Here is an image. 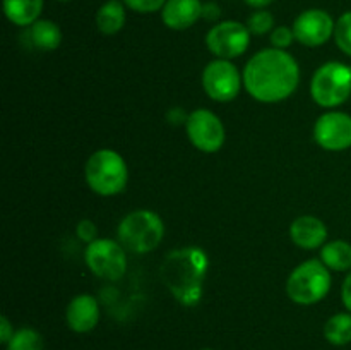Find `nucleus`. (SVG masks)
I'll use <instances>...</instances> for the list:
<instances>
[{
  "mask_svg": "<svg viewBox=\"0 0 351 350\" xmlns=\"http://www.w3.org/2000/svg\"><path fill=\"white\" fill-rule=\"evenodd\" d=\"M243 88L261 103H280L290 98L300 82V67L291 54L264 48L250 57L243 69Z\"/></svg>",
  "mask_w": 351,
  "mask_h": 350,
  "instance_id": "1",
  "label": "nucleus"
},
{
  "mask_svg": "<svg viewBox=\"0 0 351 350\" xmlns=\"http://www.w3.org/2000/svg\"><path fill=\"white\" fill-rule=\"evenodd\" d=\"M209 257L201 247L187 246L173 249L161 263V280L170 294L185 307H194L204 294Z\"/></svg>",
  "mask_w": 351,
  "mask_h": 350,
  "instance_id": "2",
  "label": "nucleus"
},
{
  "mask_svg": "<svg viewBox=\"0 0 351 350\" xmlns=\"http://www.w3.org/2000/svg\"><path fill=\"white\" fill-rule=\"evenodd\" d=\"M84 178L93 192L108 198L125 191L129 168L119 151L103 148L88 158L84 165Z\"/></svg>",
  "mask_w": 351,
  "mask_h": 350,
  "instance_id": "3",
  "label": "nucleus"
},
{
  "mask_svg": "<svg viewBox=\"0 0 351 350\" xmlns=\"http://www.w3.org/2000/svg\"><path fill=\"white\" fill-rule=\"evenodd\" d=\"M119 242L134 254H147L156 249L165 237V223L151 209H134L119 223Z\"/></svg>",
  "mask_w": 351,
  "mask_h": 350,
  "instance_id": "4",
  "label": "nucleus"
},
{
  "mask_svg": "<svg viewBox=\"0 0 351 350\" xmlns=\"http://www.w3.org/2000/svg\"><path fill=\"white\" fill-rule=\"evenodd\" d=\"M331 281V271L321 259H307L290 273L287 294L295 304H317L329 294Z\"/></svg>",
  "mask_w": 351,
  "mask_h": 350,
  "instance_id": "5",
  "label": "nucleus"
},
{
  "mask_svg": "<svg viewBox=\"0 0 351 350\" xmlns=\"http://www.w3.org/2000/svg\"><path fill=\"white\" fill-rule=\"evenodd\" d=\"M311 96L322 108L343 105L351 96V67L343 62H326L311 79Z\"/></svg>",
  "mask_w": 351,
  "mask_h": 350,
  "instance_id": "6",
  "label": "nucleus"
},
{
  "mask_svg": "<svg viewBox=\"0 0 351 350\" xmlns=\"http://www.w3.org/2000/svg\"><path fill=\"white\" fill-rule=\"evenodd\" d=\"M86 266L95 277L106 281H117L127 271V254L120 242L112 239H96L86 246Z\"/></svg>",
  "mask_w": 351,
  "mask_h": 350,
  "instance_id": "7",
  "label": "nucleus"
},
{
  "mask_svg": "<svg viewBox=\"0 0 351 350\" xmlns=\"http://www.w3.org/2000/svg\"><path fill=\"white\" fill-rule=\"evenodd\" d=\"M201 81L209 98L218 103H228L239 96L243 75L230 60L215 58L204 67Z\"/></svg>",
  "mask_w": 351,
  "mask_h": 350,
  "instance_id": "8",
  "label": "nucleus"
},
{
  "mask_svg": "<svg viewBox=\"0 0 351 350\" xmlns=\"http://www.w3.org/2000/svg\"><path fill=\"white\" fill-rule=\"evenodd\" d=\"M249 27L239 21H221L215 24L206 34V47L216 58H232L240 57L247 51L250 45Z\"/></svg>",
  "mask_w": 351,
  "mask_h": 350,
  "instance_id": "9",
  "label": "nucleus"
},
{
  "mask_svg": "<svg viewBox=\"0 0 351 350\" xmlns=\"http://www.w3.org/2000/svg\"><path fill=\"white\" fill-rule=\"evenodd\" d=\"M185 132L192 146L202 153H216L221 150L226 139V130L221 119L215 112L206 108H197L189 113Z\"/></svg>",
  "mask_w": 351,
  "mask_h": 350,
  "instance_id": "10",
  "label": "nucleus"
},
{
  "mask_svg": "<svg viewBox=\"0 0 351 350\" xmlns=\"http://www.w3.org/2000/svg\"><path fill=\"white\" fill-rule=\"evenodd\" d=\"M336 21L324 9H307L293 21L295 40L308 48L321 47L335 36Z\"/></svg>",
  "mask_w": 351,
  "mask_h": 350,
  "instance_id": "11",
  "label": "nucleus"
},
{
  "mask_svg": "<svg viewBox=\"0 0 351 350\" xmlns=\"http://www.w3.org/2000/svg\"><path fill=\"white\" fill-rule=\"evenodd\" d=\"M314 139L326 151H345L351 148V115L345 112H326L315 120Z\"/></svg>",
  "mask_w": 351,
  "mask_h": 350,
  "instance_id": "12",
  "label": "nucleus"
},
{
  "mask_svg": "<svg viewBox=\"0 0 351 350\" xmlns=\"http://www.w3.org/2000/svg\"><path fill=\"white\" fill-rule=\"evenodd\" d=\"M99 321V304L93 295L79 294L67 304L65 323L75 333H89Z\"/></svg>",
  "mask_w": 351,
  "mask_h": 350,
  "instance_id": "13",
  "label": "nucleus"
},
{
  "mask_svg": "<svg viewBox=\"0 0 351 350\" xmlns=\"http://www.w3.org/2000/svg\"><path fill=\"white\" fill-rule=\"evenodd\" d=\"M290 237L300 249L314 250L328 242V226L317 216L302 215L291 223Z\"/></svg>",
  "mask_w": 351,
  "mask_h": 350,
  "instance_id": "14",
  "label": "nucleus"
},
{
  "mask_svg": "<svg viewBox=\"0 0 351 350\" xmlns=\"http://www.w3.org/2000/svg\"><path fill=\"white\" fill-rule=\"evenodd\" d=\"M204 3L201 0H167L161 9V21L173 31H184L194 26L202 17Z\"/></svg>",
  "mask_w": 351,
  "mask_h": 350,
  "instance_id": "15",
  "label": "nucleus"
},
{
  "mask_svg": "<svg viewBox=\"0 0 351 350\" xmlns=\"http://www.w3.org/2000/svg\"><path fill=\"white\" fill-rule=\"evenodd\" d=\"M27 41L33 48L41 51L57 50L62 43V30L50 19H38L26 31Z\"/></svg>",
  "mask_w": 351,
  "mask_h": 350,
  "instance_id": "16",
  "label": "nucleus"
},
{
  "mask_svg": "<svg viewBox=\"0 0 351 350\" xmlns=\"http://www.w3.org/2000/svg\"><path fill=\"white\" fill-rule=\"evenodd\" d=\"M43 7L45 0H3V14L19 27H29L41 19Z\"/></svg>",
  "mask_w": 351,
  "mask_h": 350,
  "instance_id": "17",
  "label": "nucleus"
},
{
  "mask_svg": "<svg viewBox=\"0 0 351 350\" xmlns=\"http://www.w3.org/2000/svg\"><path fill=\"white\" fill-rule=\"evenodd\" d=\"M125 3L122 0H106L96 12V27L101 34L112 36L125 26Z\"/></svg>",
  "mask_w": 351,
  "mask_h": 350,
  "instance_id": "18",
  "label": "nucleus"
},
{
  "mask_svg": "<svg viewBox=\"0 0 351 350\" xmlns=\"http://www.w3.org/2000/svg\"><path fill=\"white\" fill-rule=\"evenodd\" d=\"M321 261L331 271L351 270V244L346 240H329L321 249Z\"/></svg>",
  "mask_w": 351,
  "mask_h": 350,
  "instance_id": "19",
  "label": "nucleus"
},
{
  "mask_svg": "<svg viewBox=\"0 0 351 350\" xmlns=\"http://www.w3.org/2000/svg\"><path fill=\"white\" fill-rule=\"evenodd\" d=\"M324 338L336 347L351 343V312H336L331 316L324 325Z\"/></svg>",
  "mask_w": 351,
  "mask_h": 350,
  "instance_id": "20",
  "label": "nucleus"
},
{
  "mask_svg": "<svg viewBox=\"0 0 351 350\" xmlns=\"http://www.w3.org/2000/svg\"><path fill=\"white\" fill-rule=\"evenodd\" d=\"M5 347L7 350H43V336L34 328L24 326L14 331Z\"/></svg>",
  "mask_w": 351,
  "mask_h": 350,
  "instance_id": "21",
  "label": "nucleus"
},
{
  "mask_svg": "<svg viewBox=\"0 0 351 350\" xmlns=\"http://www.w3.org/2000/svg\"><path fill=\"white\" fill-rule=\"evenodd\" d=\"M245 26L249 27L250 34H267L274 30V16L266 9H257L256 12H252L247 19Z\"/></svg>",
  "mask_w": 351,
  "mask_h": 350,
  "instance_id": "22",
  "label": "nucleus"
},
{
  "mask_svg": "<svg viewBox=\"0 0 351 350\" xmlns=\"http://www.w3.org/2000/svg\"><path fill=\"white\" fill-rule=\"evenodd\" d=\"M335 41L343 54L351 57V10L341 14L336 21Z\"/></svg>",
  "mask_w": 351,
  "mask_h": 350,
  "instance_id": "23",
  "label": "nucleus"
},
{
  "mask_svg": "<svg viewBox=\"0 0 351 350\" xmlns=\"http://www.w3.org/2000/svg\"><path fill=\"white\" fill-rule=\"evenodd\" d=\"M269 40H271V45H273L274 48H280V50H287L288 47H291L293 41H297L295 40L293 30L288 26L274 27L269 34Z\"/></svg>",
  "mask_w": 351,
  "mask_h": 350,
  "instance_id": "24",
  "label": "nucleus"
},
{
  "mask_svg": "<svg viewBox=\"0 0 351 350\" xmlns=\"http://www.w3.org/2000/svg\"><path fill=\"white\" fill-rule=\"evenodd\" d=\"M127 9L134 10L137 14H153L165 7L167 0H122Z\"/></svg>",
  "mask_w": 351,
  "mask_h": 350,
  "instance_id": "25",
  "label": "nucleus"
},
{
  "mask_svg": "<svg viewBox=\"0 0 351 350\" xmlns=\"http://www.w3.org/2000/svg\"><path fill=\"white\" fill-rule=\"evenodd\" d=\"M75 235H77V239L82 240V242L91 244L93 240L98 239V226H96V223L93 222V220L84 218L77 223V226H75Z\"/></svg>",
  "mask_w": 351,
  "mask_h": 350,
  "instance_id": "26",
  "label": "nucleus"
},
{
  "mask_svg": "<svg viewBox=\"0 0 351 350\" xmlns=\"http://www.w3.org/2000/svg\"><path fill=\"white\" fill-rule=\"evenodd\" d=\"M12 335H14V328L12 325H10L9 318H7V316H2V318H0V342H2L3 345H7L9 340L12 338Z\"/></svg>",
  "mask_w": 351,
  "mask_h": 350,
  "instance_id": "27",
  "label": "nucleus"
},
{
  "mask_svg": "<svg viewBox=\"0 0 351 350\" xmlns=\"http://www.w3.org/2000/svg\"><path fill=\"white\" fill-rule=\"evenodd\" d=\"M341 301L345 304V307L348 309V312H351V270L346 275L345 281H343L341 287Z\"/></svg>",
  "mask_w": 351,
  "mask_h": 350,
  "instance_id": "28",
  "label": "nucleus"
},
{
  "mask_svg": "<svg viewBox=\"0 0 351 350\" xmlns=\"http://www.w3.org/2000/svg\"><path fill=\"white\" fill-rule=\"evenodd\" d=\"M219 14H221V9H219L215 2L204 3V9H202V17H204V19L215 21L218 19Z\"/></svg>",
  "mask_w": 351,
  "mask_h": 350,
  "instance_id": "29",
  "label": "nucleus"
},
{
  "mask_svg": "<svg viewBox=\"0 0 351 350\" xmlns=\"http://www.w3.org/2000/svg\"><path fill=\"white\" fill-rule=\"evenodd\" d=\"M274 0H245V3H249L254 9H266L267 5H271Z\"/></svg>",
  "mask_w": 351,
  "mask_h": 350,
  "instance_id": "30",
  "label": "nucleus"
},
{
  "mask_svg": "<svg viewBox=\"0 0 351 350\" xmlns=\"http://www.w3.org/2000/svg\"><path fill=\"white\" fill-rule=\"evenodd\" d=\"M57 2H69V0H57Z\"/></svg>",
  "mask_w": 351,
  "mask_h": 350,
  "instance_id": "31",
  "label": "nucleus"
},
{
  "mask_svg": "<svg viewBox=\"0 0 351 350\" xmlns=\"http://www.w3.org/2000/svg\"><path fill=\"white\" fill-rule=\"evenodd\" d=\"M202 350H213V349H202Z\"/></svg>",
  "mask_w": 351,
  "mask_h": 350,
  "instance_id": "32",
  "label": "nucleus"
}]
</instances>
